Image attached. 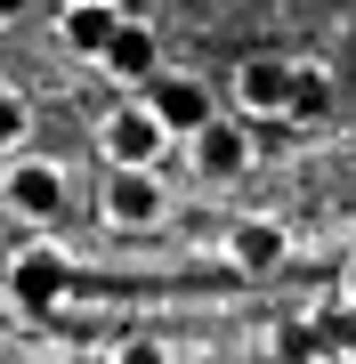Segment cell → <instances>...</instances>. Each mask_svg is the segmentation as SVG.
I'll return each instance as SVG.
<instances>
[{
  "label": "cell",
  "mask_w": 356,
  "mask_h": 364,
  "mask_svg": "<svg viewBox=\"0 0 356 364\" xmlns=\"http://www.w3.org/2000/svg\"><path fill=\"white\" fill-rule=\"evenodd\" d=\"M97 154H106V170H154L171 154V122L146 97H130V105H114V114L97 122Z\"/></svg>",
  "instance_id": "cell-1"
},
{
  "label": "cell",
  "mask_w": 356,
  "mask_h": 364,
  "mask_svg": "<svg viewBox=\"0 0 356 364\" xmlns=\"http://www.w3.org/2000/svg\"><path fill=\"white\" fill-rule=\"evenodd\" d=\"M235 114L243 122H291V57H243L235 65Z\"/></svg>",
  "instance_id": "cell-2"
},
{
  "label": "cell",
  "mask_w": 356,
  "mask_h": 364,
  "mask_svg": "<svg viewBox=\"0 0 356 364\" xmlns=\"http://www.w3.org/2000/svg\"><path fill=\"white\" fill-rule=\"evenodd\" d=\"M0 195H9L16 219H57V210H65V170L41 162V154H9V178H0Z\"/></svg>",
  "instance_id": "cell-3"
},
{
  "label": "cell",
  "mask_w": 356,
  "mask_h": 364,
  "mask_svg": "<svg viewBox=\"0 0 356 364\" xmlns=\"http://www.w3.org/2000/svg\"><path fill=\"white\" fill-rule=\"evenodd\" d=\"M162 210H171V195H162L154 170H106V219L114 227H162Z\"/></svg>",
  "instance_id": "cell-4"
},
{
  "label": "cell",
  "mask_w": 356,
  "mask_h": 364,
  "mask_svg": "<svg viewBox=\"0 0 356 364\" xmlns=\"http://www.w3.org/2000/svg\"><path fill=\"white\" fill-rule=\"evenodd\" d=\"M97 65H106L114 81H130V90H146V81H154V65H162V49H154V25H138V16H122Z\"/></svg>",
  "instance_id": "cell-5"
},
{
  "label": "cell",
  "mask_w": 356,
  "mask_h": 364,
  "mask_svg": "<svg viewBox=\"0 0 356 364\" xmlns=\"http://www.w3.org/2000/svg\"><path fill=\"white\" fill-rule=\"evenodd\" d=\"M114 25H122V0H65V9H57V33H65V49H81V57H106Z\"/></svg>",
  "instance_id": "cell-6"
},
{
  "label": "cell",
  "mask_w": 356,
  "mask_h": 364,
  "mask_svg": "<svg viewBox=\"0 0 356 364\" xmlns=\"http://www.w3.org/2000/svg\"><path fill=\"white\" fill-rule=\"evenodd\" d=\"M195 170H203V178H243V170H251L243 122H203V130H195Z\"/></svg>",
  "instance_id": "cell-7"
},
{
  "label": "cell",
  "mask_w": 356,
  "mask_h": 364,
  "mask_svg": "<svg viewBox=\"0 0 356 364\" xmlns=\"http://www.w3.org/2000/svg\"><path fill=\"white\" fill-rule=\"evenodd\" d=\"M284 251H291V235H284L276 219H243L235 235H227V259H235L243 275H276Z\"/></svg>",
  "instance_id": "cell-8"
},
{
  "label": "cell",
  "mask_w": 356,
  "mask_h": 364,
  "mask_svg": "<svg viewBox=\"0 0 356 364\" xmlns=\"http://www.w3.org/2000/svg\"><path fill=\"white\" fill-rule=\"evenodd\" d=\"M146 105H154V114L171 122V138H178V130L195 138L203 122H211V97H203L195 81H162V73H154V81H146Z\"/></svg>",
  "instance_id": "cell-9"
},
{
  "label": "cell",
  "mask_w": 356,
  "mask_h": 364,
  "mask_svg": "<svg viewBox=\"0 0 356 364\" xmlns=\"http://www.w3.org/2000/svg\"><path fill=\"white\" fill-rule=\"evenodd\" d=\"M57 291H65V251H49V243L16 251V299H57Z\"/></svg>",
  "instance_id": "cell-10"
},
{
  "label": "cell",
  "mask_w": 356,
  "mask_h": 364,
  "mask_svg": "<svg viewBox=\"0 0 356 364\" xmlns=\"http://www.w3.org/2000/svg\"><path fill=\"white\" fill-rule=\"evenodd\" d=\"M332 105V73L324 65H291V122H316Z\"/></svg>",
  "instance_id": "cell-11"
},
{
  "label": "cell",
  "mask_w": 356,
  "mask_h": 364,
  "mask_svg": "<svg viewBox=\"0 0 356 364\" xmlns=\"http://www.w3.org/2000/svg\"><path fill=\"white\" fill-rule=\"evenodd\" d=\"M25 138H33V97L25 90H0V154H16Z\"/></svg>",
  "instance_id": "cell-12"
},
{
  "label": "cell",
  "mask_w": 356,
  "mask_h": 364,
  "mask_svg": "<svg viewBox=\"0 0 356 364\" xmlns=\"http://www.w3.org/2000/svg\"><path fill=\"white\" fill-rule=\"evenodd\" d=\"M316 332H324V348H340V356H356V299L340 291V299H332V308L316 316Z\"/></svg>",
  "instance_id": "cell-13"
},
{
  "label": "cell",
  "mask_w": 356,
  "mask_h": 364,
  "mask_svg": "<svg viewBox=\"0 0 356 364\" xmlns=\"http://www.w3.org/2000/svg\"><path fill=\"white\" fill-rule=\"evenodd\" d=\"M276 356H284V364H316V356H324V332H316V324H291V332L276 340Z\"/></svg>",
  "instance_id": "cell-14"
},
{
  "label": "cell",
  "mask_w": 356,
  "mask_h": 364,
  "mask_svg": "<svg viewBox=\"0 0 356 364\" xmlns=\"http://www.w3.org/2000/svg\"><path fill=\"white\" fill-rule=\"evenodd\" d=\"M114 364H171V348H162V340H122Z\"/></svg>",
  "instance_id": "cell-15"
},
{
  "label": "cell",
  "mask_w": 356,
  "mask_h": 364,
  "mask_svg": "<svg viewBox=\"0 0 356 364\" xmlns=\"http://www.w3.org/2000/svg\"><path fill=\"white\" fill-rule=\"evenodd\" d=\"M16 16H25V0H0V25H16Z\"/></svg>",
  "instance_id": "cell-16"
},
{
  "label": "cell",
  "mask_w": 356,
  "mask_h": 364,
  "mask_svg": "<svg viewBox=\"0 0 356 364\" xmlns=\"http://www.w3.org/2000/svg\"><path fill=\"white\" fill-rule=\"evenodd\" d=\"M316 364H356V356H340V348H324V356H316Z\"/></svg>",
  "instance_id": "cell-17"
},
{
  "label": "cell",
  "mask_w": 356,
  "mask_h": 364,
  "mask_svg": "<svg viewBox=\"0 0 356 364\" xmlns=\"http://www.w3.org/2000/svg\"><path fill=\"white\" fill-rule=\"evenodd\" d=\"M340 291H348V299H356V259H348V275H340Z\"/></svg>",
  "instance_id": "cell-18"
},
{
  "label": "cell",
  "mask_w": 356,
  "mask_h": 364,
  "mask_svg": "<svg viewBox=\"0 0 356 364\" xmlns=\"http://www.w3.org/2000/svg\"><path fill=\"white\" fill-rule=\"evenodd\" d=\"M57 9H65V0H57Z\"/></svg>",
  "instance_id": "cell-19"
}]
</instances>
